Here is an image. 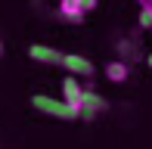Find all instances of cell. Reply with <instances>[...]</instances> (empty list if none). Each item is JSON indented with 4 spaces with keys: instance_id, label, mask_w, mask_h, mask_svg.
<instances>
[{
    "instance_id": "1",
    "label": "cell",
    "mask_w": 152,
    "mask_h": 149,
    "mask_svg": "<svg viewBox=\"0 0 152 149\" xmlns=\"http://www.w3.org/2000/svg\"><path fill=\"white\" fill-rule=\"evenodd\" d=\"M31 106L37 112L50 115V118H62V121H75V118H78L62 99H53V96H47V93H34V96H31Z\"/></svg>"
},
{
    "instance_id": "2",
    "label": "cell",
    "mask_w": 152,
    "mask_h": 149,
    "mask_svg": "<svg viewBox=\"0 0 152 149\" xmlns=\"http://www.w3.org/2000/svg\"><path fill=\"white\" fill-rule=\"evenodd\" d=\"M62 69L72 74V78H93L96 74V65L87 56H78V53H65L62 56Z\"/></svg>"
},
{
    "instance_id": "3",
    "label": "cell",
    "mask_w": 152,
    "mask_h": 149,
    "mask_svg": "<svg viewBox=\"0 0 152 149\" xmlns=\"http://www.w3.org/2000/svg\"><path fill=\"white\" fill-rule=\"evenodd\" d=\"M62 103L68 106V109H72L75 115H78L81 118V103H84V87L78 84V78H72V74H68L65 81H62Z\"/></svg>"
},
{
    "instance_id": "4",
    "label": "cell",
    "mask_w": 152,
    "mask_h": 149,
    "mask_svg": "<svg viewBox=\"0 0 152 149\" xmlns=\"http://www.w3.org/2000/svg\"><path fill=\"white\" fill-rule=\"evenodd\" d=\"M62 56H65V53L53 50V47H47V44H31L28 47V59H34V62H40V65H62Z\"/></svg>"
},
{
    "instance_id": "5",
    "label": "cell",
    "mask_w": 152,
    "mask_h": 149,
    "mask_svg": "<svg viewBox=\"0 0 152 149\" xmlns=\"http://www.w3.org/2000/svg\"><path fill=\"white\" fill-rule=\"evenodd\" d=\"M106 112V99L93 90H84V103H81V118H93V115Z\"/></svg>"
},
{
    "instance_id": "6",
    "label": "cell",
    "mask_w": 152,
    "mask_h": 149,
    "mask_svg": "<svg viewBox=\"0 0 152 149\" xmlns=\"http://www.w3.org/2000/svg\"><path fill=\"white\" fill-rule=\"evenodd\" d=\"M102 74H106V78L112 81V84H124V81L130 78V65L124 62V59H115V62H106Z\"/></svg>"
},
{
    "instance_id": "7",
    "label": "cell",
    "mask_w": 152,
    "mask_h": 149,
    "mask_svg": "<svg viewBox=\"0 0 152 149\" xmlns=\"http://www.w3.org/2000/svg\"><path fill=\"white\" fill-rule=\"evenodd\" d=\"M59 16L62 19H72V22H81V19H84L81 0H59Z\"/></svg>"
},
{
    "instance_id": "8",
    "label": "cell",
    "mask_w": 152,
    "mask_h": 149,
    "mask_svg": "<svg viewBox=\"0 0 152 149\" xmlns=\"http://www.w3.org/2000/svg\"><path fill=\"white\" fill-rule=\"evenodd\" d=\"M140 28L143 31H152V16H149V12H140Z\"/></svg>"
},
{
    "instance_id": "9",
    "label": "cell",
    "mask_w": 152,
    "mask_h": 149,
    "mask_svg": "<svg viewBox=\"0 0 152 149\" xmlns=\"http://www.w3.org/2000/svg\"><path fill=\"white\" fill-rule=\"evenodd\" d=\"M96 3H99V0H81V9H84V12H93Z\"/></svg>"
},
{
    "instance_id": "10",
    "label": "cell",
    "mask_w": 152,
    "mask_h": 149,
    "mask_svg": "<svg viewBox=\"0 0 152 149\" xmlns=\"http://www.w3.org/2000/svg\"><path fill=\"white\" fill-rule=\"evenodd\" d=\"M137 3H140V12H149L152 16V0H137Z\"/></svg>"
},
{
    "instance_id": "11",
    "label": "cell",
    "mask_w": 152,
    "mask_h": 149,
    "mask_svg": "<svg viewBox=\"0 0 152 149\" xmlns=\"http://www.w3.org/2000/svg\"><path fill=\"white\" fill-rule=\"evenodd\" d=\"M146 65H149V69H152V53H149V56H146Z\"/></svg>"
},
{
    "instance_id": "12",
    "label": "cell",
    "mask_w": 152,
    "mask_h": 149,
    "mask_svg": "<svg viewBox=\"0 0 152 149\" xmlns=\"http://www.w3.org/2000/svg\"><path fill=\"white\" fill-rule=\"evenodd\" d=\"M0 59H3V40H0Z\"/></svg>"
}]
</instances>
